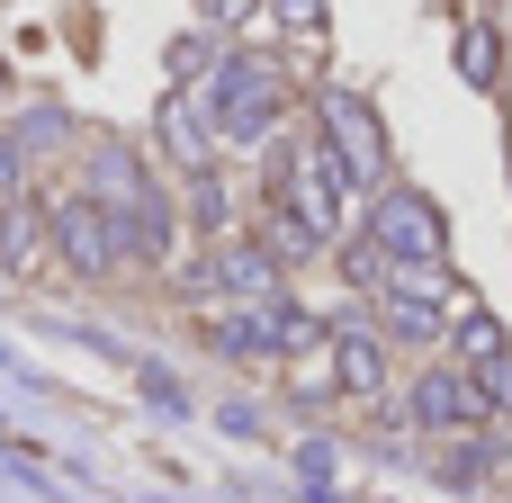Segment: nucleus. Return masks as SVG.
I'll return each instance as SVG.
<instances>
[{"mask_svg":"<svg viewBox=\"0 0 512 503\" xmlns=\"http://www.w3.org/2000/svg\"><path fill=\"white\" fill-rule=\"evenodd\" d=\"M270 117H279V72H270L261 54L216 63V135L252 144V135H270Z\"/></svg>","mask_w":512,"mask_h":503,"instance_id":"f257e3e1","label":"nucleus"},{"mask_svg":"<svg viewBox=\"0 0 512 503\" xmlns=\"http://www.w3.org/2000/svg\"><path fill=\"white\" fill-rule=\"evenodd\" d=\"M369 243L387 252V270H396V261H414V270H423V261H441V252H450L441 207H432L423 189H378V234H369Z\"/></svg>","mask_w":512,"mask_h":503,"instance_id":"f03ea898","label":"nucleus"},{"mask_svg":"<svg viewBox=\"0 0 512 503\" xmlns=\"http://www.w3.org/2000/svg\"><path fill=\"white\" fill-rule=\"evenodd\" d=\"M342 162H333V144L315 135V144H297V162H288V216H306L315 234H333L342 225Z\"/></svg>","mask_w":512,"mask_h":503,"instance_id":"7ed1b4c3","label":"nucleus"},{"mask_svg":"<svg viewBox=\"0 0 512 503\" xmlns=\"http://www.w3.org/2000/svg\"><path fill=\"white\" fill-rule=\"evenodd\" d=\"M324 144H333V162H342L360 189L387 171V153H378V117H369V99H351V90H324Z\"/></svg>","mask_w":512,"mask_h":503,"instance_id":"20e7f679","label":"nucleus"},{"mask_svg":"<svg viewBox=\"0 0 512 503\" xmlns=\"http://www.w3.org/2000/svg\"><path fill=\"white\" fill-rule=\"evenodd\" d=\"M54 243H63L72 270H108V261L126 252V225H117L99 198H63V207H54Z\"/></svg>","mask_w":512,"mask_h":503,"instance_id":"39448f33","label":"nucleus"},{"mask_svg":"<svg viewBox=\"0 0 512 503\" xmlns=\"http://www.w3.org/2000/svg\"><path fill=\"white\" fill-rule=\"evenodd\" d=\"M414 414H423L432 432H459V423H477V378H450V369H432V378L414 387Z\"/></svg>","mask_w":512,"mask_h":503,"instance_id":"423d86ee","label":"nucleus"},{"mask_svg":"<svg viewBox=\"0 0 512 503\" xmlns=\"http://www.w3.org/2000/svg\"><path fill=\"white\" fill-rule=\"evenodd\" d=\"M207 279H225L234 297H252V306H270L279 297V279H270V252H216V270Z\"/></svg>","mask_w":512,"mask_h":503,"instance_id":"0eeeda50","label":"nucleus"},{"mask_svg":"<svg viewBox=\"0 0 512 503\" xmlns=\"http://www.w3.org/2000/svg\"><path fill=\"white\" fill-rule=\"evenodd\" d=\"M378 378H387L378 333H360V324H351V333H342V387H351V396H378Z\"/></svg>","mask_w":512,"mask_h":503,"instance_id":"6e6552de","label":"nucleus"},{"mask_svg":"<svg viewBox=\"0 0 512 503\" xmlns=\"http://www.w3.org/2000/svg\"><path fill=\"white\" fill-rule=\"evenodd\" d=\"M459 72H468L477 90H495V72H504V63H495V27H468V36H459Z\"/></svg>","mask_w":512,"mask_h":503,"instance_id":"1a4fd4ad","label":"nucleus"},{"mask_svg":"<svg viewBox=\"0 0 512 503\" xmlns=\"http://www.w3.org/2000/svg\"><path fill=\"white\" fill-rule=\"evenodd\" d=\"M0 243H9V261H36V243H45V216H36V207H9Z\"/></svg>","mask_w":512,"mask_h":503,"instance_id":"9d476101","label":"nucleus"},{"mask_svg":"<svg viewBox=\"0 0 512 503\" xmlns=\"http://www.w3.org/2000/svg\"><path fill=\"white\" fill-rule=\"evenodd\" d=\"M198 72H207V36H180L171 45V81H198Z\"/></svg>","mask_w":512,"mask_h":503,"instance_id":"9b49d317","label":"nucleus"},{"mask_svg":"<svg viewBox=\"0 0 512 503\" xmlns=\"http://www.w3.org/2000/svg\"><path fill=\"white\" fill-rule=\"evenodd\" d=\"M441 477H450V486H477V477H486V450H477V441H468V450H450V459H441Z\"/></svg>","mask_w":512,"mask_h":503,"instance_id":"f8f14e48","label":"nucleus"},{"mask_svg":"<svg viewBox=\"0 0 512 503\" xmlns=\"http://www.w3.org/2000/svg\"><path fill=\"white\" fill-rule=\"evenodd\" d=\"M9 189H18V144L0 135V198H9Z\"/></svg>","mask_w":512,"mask_h":503,"instance_id":"ddd939ff","label":"nucleus"}]
</instances>
